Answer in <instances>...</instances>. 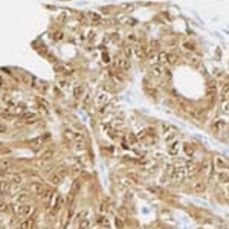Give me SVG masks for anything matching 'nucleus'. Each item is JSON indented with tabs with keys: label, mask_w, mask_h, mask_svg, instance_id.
Here are the masks:
<instances>
[{
	"label": "nucleus",
	"mask_w": 229,
	"mask_h": 229,
	"mask_svg": "<svg viewBox=\"0 0 229 229\" xmlns=\"http://www.w3.org/2000/svg\"><path fill=\"white\" fill-rule=\"evenodd\" d=\"M171 177L174 180H183L186 177V171H185V164H177L174 165L173 171H171Z\"/></svg>",
	"instance_id": "nucleus-1"
},
{
	"label": "nucleus",
	"mask_w": 229,
	"mask_h": 229,
	"mask_svg": "<svg viewBox=\"0 0 229 229\" xmlns=\"http://www.w3.org/2000/svg\"><path fill=\"white\" fill-rule=\"evenodd\" d=\"M15 212L20 217H28V215L31 217V214H32V205L31 203H17Z\"/></svg>",
	"instance_id": "nucleus-2"
},
{
	"label": "nucleus",
	"mask_w": 229,
	"mask_h": 229,
	"mask_svg": "<svg viewBox=\"0 0 229 229\" xmlns=\"http://www.w3.org/2000/svg\"><path fill=\"white\" fill-rule=\"evenodd\" d=\"M114 67L118 70H121V72H125L128 69V58H125L124 55H118L114 58Z\"/></svg>",
	"instance_id": "nucleus-3"
},
{
	"label": "nucleus",
	"mask_w": 229,
	"mask_h": 229,
	"mask_svg": "<svg viewBox=\"0 0 229 229\" xmlns=\"http://www.w3.org/2000/svg\"><path fill=\"white\" fill-rule=\"evenodd\" d=\"M212 164H214V166H215V170H217V171H226V166H228V160L224 159L223 156L217 154V156L214 157Z\"/></svg>",
	"instance_id": "nucleus-4"
},
{
	"label": "nucleus",
	"mask_w": 229,
	"mask_h": 229,
	"mask_svg": "<svg viewBox=\"0 0 229 229\" xmlns=\"http://www.w3.org/2000/svg\"><path fill=\"white\" fill-rule=\"evenodd\" d=\"M180 140L179 139H174L173 142H170L168 144V154L170 156H177L179 153H180Z\"/></svg>",
	"instance_id": "nucleus-5"
},
{
	"label": "nucleus",
	"mask_w": 229,
	"mask_h": 229,
	"mask_svg": "<svg viewBox=\"0 0 229 229\" xmlns=\"http://www.w3.org/2000/svg\"><path fill=\"white\" fill-rule=\"evenodd\" d=\"M133 52H134V55L138 57L139 60H144V58H147V47L142 46V45H134L133 47Z\"/></svg>",
	"instance_id": "nucleus-6"
},
{
	"label": "nucleus",
	"mask_w": 229,
	"mask_h": 229,
	"mask_svg": "<svg viewBox=\"0 0 229 229\" xmlns=\"http://www.w3.org/2000/svg\"><path fill=\"white\" fill-rule=\"evenodd\" d=\"M205 189H206L205 180H196V182L192 183V191H194L196 194H202V192H205Z\"/></svg>",
	"instance_id": "nucleus-7"
},
{
	"label": "nucleus",
	"mask_w": 229,
	"mask_h": 229,
	"mask_svg": "<svg viewBox=\"0 0 229 229\" xmlns=\"http://www.w3.org/2000/svg\"><path fill=\"white\" fill-rule=\"evenodd\" d=\"M29 191L34 192V194H38L40 196L43 191H45V186L41 185V182H38V180H35V182H32L29 185Z\"/></svg>",
	"instance_id": "nucleus-8"
},
{
	"label": "nucleus",
	"mask_w": 229,
	"mask_h": 229,
	"mask_svg": "<svg viewBox=\"0 0 229 229\" xmlns=\"http://www.w3.org/2000/svg\"><path fill=\"white\" fill-rule=\"evenodd\" d=\"M185 171H186V176H192L199 171V165L194 162H188V164H185Z\"/></svg>",
	"instance_id": "nucleus-9"
},
{
	"label": "nucleus",
	"mask_w": 229,
	"mask_h": 229,
	"mask_svg": "<svg viewBox=\"0 0 229 229\" xmlns=\"http://www.w3.org/2000/svg\"><path fill=\"white\" fill-rule=\"evenodd\" d=\"M215 179L220 183H229V173L228 171H217L215 173Z\"/></svg>",
	"instance_id": "nucleus-10"
},
{
	"label": "nucleus",
	"mask_w": 229,
	"mask_h": 229,
	"mask_svg": "<svg viewBox=\"0 0 229 229\" xmlns=\"http://www.w3.org/2000/svg\"><path fill=\"white\" fill-rule=\"evenodd\" d=\"M151 73L154 75V77H157V78L164 77V73H165L164 66H160V64H153V66H151Z\"/></svg>",
	"instance_id": "nucleus-11"
},
{
	"label": "nucleus",
	"mask_w": 229,
	"mask_h": 229,
	"mask_svg": "<svg viewBox=\"0 0 229 229\" xmlns=\"http://www.w3.org/2000/svg\"><path fill=\"white\" fill-rule=\"evenodd\" d=\"M109 103V93H105V92H101L98 95V98H96V105L98 107H103Z\"/></svg>",
	"instance_id": "nucleus-12"
},
{
	"label": "nucleus",
	"mask_w": 229,
	"mask_h": 229,
	"mask_svg": "<svg viewBox=\"0 0 229 229\" xmlns=\"http://www.w3.org/2000/svg\"><path fill=\"white\" fill-rule=\"evenodd\" d=\"M61 180H63V179L58 176V173H52V174H49V177H47V182H49L51 185H54V186L61 185Z\"/></svg>",
	"instance_id": "nucleus-13"
},
{
	"label": "nucleus",
	"mask_w": 229,
	"mask_h": 229,
	"mask_svg": "<svg viewBox=\"0 0 229 229\" xmlns=\"http://www.w3.org/2000/svg\"><path fill=\"white\" fill-rule=\"evenodd\" d=\"M43 142H45V139L43 138H37V139H32L29 142V147L34 150V151H38V150L41 148V145H43Z\"/></svg>",
	"instance_id": "nucleus-14"
},
{
	"label": "nucleus",
	"mask_w": 229,
	"mask_h": 229,
	"mask_svg": "<svg viewBox=\"0 0 229 229\" xmlns=\"http://www.w3.org/2000/svg\"><path fill=\"white\" fill-rule=\"evenodd\" d=\"M34 226H35L34 217H29V218H26L20 223V229H34Z\"/></svg>",
	"instance_id": "nucleus-15"
},
{
	"label": "nucleus",
	"mask_w": 229,
	"mask_h": 229,
	"mask_svg": "<svg viewBox=\"0 0 229 229\" xmlns=\"http://www.w3.org/2000/svg\"><path fill=\"white\" fill-rule=\"evenodd\" d=\"M40 157H41V160H43V162L51 160L52 157H54V150H52V148H46V150H43L41 154H40Z\"/></svg>",
	"instance_id": "nucleus-16"
},
{
	"label": "nucleus",
	"mask_w": 229,
	"mask_h": 229,
	"mask_svg": "<svg viewBox=\"0 0 229 229\" xmlns=\"http://www.w3.org/2000/svg\"><path fill=\"white\" fill-rule=\"evenodd\" d=\"M212 128L215 133H220V131H224V128H226V122L222 121V119H217L214 122V125H212Z\"/></svg>",
	"instance_id": "nucleus-17"
},
{
	"label": "nucleus",
	"mask_w": 229,
	"mask_h": 229,
	"mask_svg": "<svg viewBox=\"0 0 229 229\" xmlns=\"http://www.w3.org/2000/svg\"><path fill=\"white\" fill-rule=\"evenodd\" d=\"M15 200H17V203H29V192H20L19 196L15 197Z\"/></svg>",
	"instance_id": "nucleus-18"
},
{
	"label": "nucleus",
	"mask_w": 229,
	"mask_h": 229,
	"mask_svg": "<svg viewBox=\"0 0 229 229\" xmlns=\"http://www.w3.org/2000/svg\"><path fill=\"white\" fill-rule=\"evenodd\" d=\"M183 151H185V154H186L188 157H192L194 156L196 148H194V145H191V144H185L183 145Z\"/></svg>",
	"instance_id": "nucleus-19"
},
{
	"label": "nucleus",
	"mask_w": 229,
	"mask_h": 229,
	"mask_svg": "<svg viewBox=\"0 0 229 229\" xmlns=\"http://www.w3.org/2000/svg\"><path fill=\"white\" fill-rule=\"evenodd\" d=\"M157 61H159V64L160 66H164V64H168V54L166 52H160V54H157Z\"/></svg>",
	"instance_id": "nucleus-20"
},
{
	"label": "nucleus",
	"mask_w": 229,
	"mask_h": 229,
	"mask_svg": "<svg viewBox=\"0 0 229 229\" xmlns=\"http://www.w3.org/2000/svg\"><path fill=\"white\" fill-rule=\"evenodd\" d=\"M87 17H89V20L92 21V23H101V15L96 14V12H87Z\"/></svg>",
	"instance_id": "nucleus-21"
},
{
	"label": "nucleus",
	"mask_w": 229,
	"mask_h": 229,
	"mask_svg": "<svg viewBox=\"0 0 229 229\" xmlns=\"http://www.w3.org/2000/svg\"><path fill=\"white\" fill-rule=\"evenodd\" d=\"M9 180H11V183H14V185H21L23 177H21V174H11Z\"/></svg>",
	"instance_id": "nucleus-22"
},
{
	"label": "nucleus",
	"mask_w": 229,
	"mask_h": 229,
	"mask_svg": "<svg viewBox=\"0 0 229 229\" xmlns=\"http://www.w3.org/2000/svg\"><path fill=\"white\" fill-rule=\"evenodd\" d=\"M98 222L103 224V228L110 229V220H109V217H105V215H99V217H98Z\"/></svg>",
	"instance_id": "nucleus-23"
},
{
	"label": "nucleus",
	"mask_w": 229,
	"mask_h": 229,
	"mask_svg": "<svg viewBox=\"0 0 229 229\" xmlns=\"http://www.w3.org/2000/svg\"><path fill=\"white\" fill-rule=\"evenodd\" d=\"M23 119H25L26 122H35V121H37V114L32 113V112L25 113V114H23Z\"/></svg>",
	"instance_id": "nucleus-24"
},
{
	"label": "nucleus",
	"mask_w": 229,
	"mask_h": 229,
	"mask_svg": "<svg viewBox=\"0 0 229 229\" xmlns=\"http://www.w3.org/2000/svg\"><path fill=\"white\" fill-rule=\"evenodd\" d=\"M83 93H84V87H83V86H77V87L73 89V96H75V98L80 99L81 96H83Z\"/></svg>",
	"instance_id": "nucleus-25"
},
{
	"label": "nucleus",
	"mask_w": 229,
	"mask_h": 229,
	"mask_svg": "<svg viewBox=\"0 0 229 229\" xmlns=\"http://www.w3.org/2000/svg\"><path fill=\"white\" fill-rule=\"evenodd\" d=\"M182 46H183V49H185V51H189V52L196 51V45H194L192 41H183V43H182Z\"/></svg>",
	"instance_id": "nucleus-26"
},
{
	"label": "nucleus",
	"mask_w": 229,
	"mask_h": 229,
	"mask_svg": "<svg viewBox=\"0 0 229 229\" xmlns=\"http://www.w3.org/2000/svg\"><path fill=\"white\" fill-rule=\"evenodd\" d=\"M90 226V220L89 218H83L78 222V229H87Z\"/></svg>",
	"instance_id": "nucleus-27"
},
{
	"label": "nucleus",
	"mask_w": 229,
	"mask_h": 229,
	"mask_svg": "<svg viewBox=\"0 0 229 229\" xmlns=\"http://www.w3.org/2000/svg\"><path fill=\"white\" fill-rule=\"evenodd\" d=\"M57 173H58V176H60L61 179H63L64 176H67V174H69V168H67V166H64V165H61Z\"/></svg>",
	"instance_id": "nucleus-28"
},
{
	"label": "nucleus",
	"mask_w": 229,
	"mask_h": 229,
	"mask_svg": "<svg viewBox=\"0 0 229 229\" xmlns=\"http://www.w3.org/2000/svg\"><path fill=\"white\" fill-rule=\"evenodd\" d=\"M202 171L209 176V173H211V162H205V164L202 165Z\"/></svg>",
	"instance_id": "nucleus-29"
},
{
	"label": "nucleus",
	"mask_w": 229,
	"mask_h": 229,
	"mask_svg": "<svg viewBox=\"0 0 229 229\" xmlns=\"http://www.w3.org/2000/svg\"><path fill=\"white\" fill-rule=\"evenodd\" d=\"M11 165H12V162H11L9 159H3L2 162H0V168H5V170L9 168Z\"/></svg>",
	"instance_id": "nucleus-30"
},
{
	"label": "nucleus",
	"mask_w": 229,
	"mask_h": 229,
	"mask_svg": "<svg viewBox=\"0 0 229 229\" xmlns=\"http://www.w3.org/2000/svg\"><path fill=\"white\" fill-rule=\"evenodd\" d=\"M0 191H2V192H8V191H9V183H8V182H0Z\"/></svg>",
	"instance_id": "nucleus-31"
},
{
	"label": "nucleus",
	"mask_w": 229,
	"mask_h": 229,
	"mask_svg": "<svg viewBox=\"0 0 229 229\" xmlns=\"http://www.w3.org/2000/svg\"><path fill=\"white\" fill-rule=\"evenodd\" d=\"M174 63H177V55L168 54V64H174Z\"/></svg>",
	"instance_id": "nucleus-32"
},
{
	"label": "nucleus",
	"mask_w": 229,
	"mask_h": 229,
	"mask_svg": "<svg viewBox=\"0 0 229 229\" xmlns=\"http://www.w3.org/2000/svg\"><path fill=\"white\" fill-rule=\"evenodd\" d=\"M8 211H9V206H8V203H3V202H2V203H0V212L5 214V212H8Z\"/></svg>",
	"instance_id": "nucleus-33"
},
{
	"label": "nucleus",
	"mask_w": 229,
	"mask_h": 229,
	"mask_svg": "<svg viewBox=\"0 0 229 229\" xmlns=\"http://www.w3.org/2000/svg\"><path fill=\"white\" fill-rule=\"evenodd\" d=\"M222 112L223 113H229V101H224L222 104Z\"/></svg>",
	"instance_id": "nucleus-34"
},
{
	"label": "nucleus",
	"mask_w": 229,
	"mask_h": 229,
	"mask_svg": "<svg viewBox=\"0 0 229 229\" xmlns=\"http://www.w3.org/2000/svg\"><path fill=\"white\" fill-rule=\"evenodd\" d=\"M60 87H63V89H67V87H69V83L64 81V80H61V81H60Z\"/></svg>",
	"instance_id": "nucleus-35"
},
{
	"label": "nucleus",
	"mask_w": 229,
	"mask_h": 229,
	"mask_svg": "<svg viewBox=\"0 0 229 229\" xmlns=\"http://www.w3.org/2000/svg\"><path fill=\"white\" fill-rule=\"evenodd\" d=\"M73 173L75 174H80L81 173V165H75L73 166Z\"/></svg>",
	"instance_id": "nucleus-36"
},
{
	"label": "nucleus",
	"mask_w": 229,
	"mask_h": 229,
	"mask_svg": "<svg viewBox=\"0 0 229 229\" xmlns=\"http://www.w3.org/2000/svg\"><path fill=\"white\" fill-rule=\"evenodd\" d=\"M5 131H6V125L0 122V134H2V133H5Z\"/></svg>",
	"instance_id": "nucleus-37"
},
{
	"label": "nucleus",
	"mask_w": 229,
	"mask_h": 229,
	"mask_svg": "<svg viewBox=\"0 0 229 229\" xmlns=\"http://www.w3.org/2000/svg\"><path fill=\"white\" fill-rule=\"evenodd\" d=\"M116 226L119 228V229L122 228V222H121V220H118V218H116Z\"/></svg>",
	"instance_id": "nucleus-38"
},
{
	"label": "nucleus",
	"mask_w": 229,
	"mask_h": 229,
	"mask_svg": "<svg viewBox=\"0 0 229 229\" xmlns=\"http://www.w3.org/2000/svg\"><path fill=\"white\" fill-rule=\"evenodd\" d=\"M226 196L229 197V185H228V186H226Z\"/></svg>",
	"instance_id": "nucleus-39"
},
{
	"label": "nucleus",
	"mask_w": 229,
	"mask_h": 229,
	"mask_svg": "<svg viewBox=\"0 0 229 229\" xmlns=\"http://www.w3.org/2000/svg\"><path fill=\"white\" fill-rule=\"evenodd\" d=\"M226 171H228V173H229V162H228V166H226Z\"/></svg>",
	"instance_id": "nucleus-40"
}]
</instances>
